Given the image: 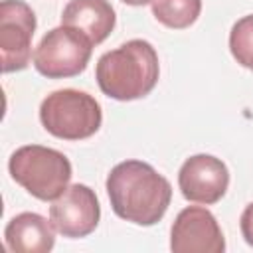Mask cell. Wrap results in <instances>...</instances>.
<instances>
[{
	"mask_svg": "<svg viewBox=\"0 0 253 253\" xmlns=\"http://www.w3.org/2000/svg\"><path fill=\"white\" fill-rule=\"evenodd\" d=\"M49 219L63 237L79 239L95 231L101 219L97 194L85 184L67 186L49 206Z\"/></svg>",
	"mask_w": 253,
	"mask_h": 253,
	"instance_id": "7",
	"label": "cell"
},
{
	"mask_svg": "<svg viewBox=\"0 0 253 253\" xmlns=\"http://www.w3.org/2000/svg\"><path fill=\"white\" fill-rule=\"evenodd\" d=\"M229 51L241 67L253 69V14L233 24L229 32Z\"/></svg>",
	"mask_w": 253,
	"mask_h": 253,
	"instance_id": "13",
	"label": "cell"
},
{
	"mask_svg": "<svg viewBox=\"0 0 253 253\" xmlns=\"http://www.w3.org/2000/svg\"><path fill=\"white\" fill-rule=\"evenodd\" d=\"M8 170L16 184L42 202H53L65 192L71 180V162L67 156L42 144L16 148L8 160Z\"/></svg>",
	"mask_w": 253,
	"mask_h": 253,
	"instance_id": "3",
	"label": "cell"
},
{
	"mask_svg": "<svg viewBox=\"0 0 253 253\" xmlns=\"http://www.w3.org/2000/svg\"><path fill=\"white\" fill-rule=\"evenodd\" d=\"M158 53L146 40H128L103 53L95 67L99 89L115 101L146 97L158 83Z\"/></svg>",
	"mask_w": 253,
	"mask_h": 253,
	"instance_id": "2",
	"label": "cell"
},
{
	"mask_svg": "<svg viewBox=\"0 0 253 253\" xmlns=\"http://www.w3.org/2000/svg\"><path fill=\"white\" fill-rule=\"evenodd\" d=\"M61 24L83 32L97 45L109 38L117 16L109 0H69L61 12Z\"/></svg>",
	"mask_w": 253,
	"mask_h": 253,
	"instance_id": "11",
	"label": "cell"
},
{
	"mask_svg": "<svg viewBox=\"0 0 253 253\" xmlns=\"http://www.w3.org/2000/svg\"><path fill=\"white\" fill-rule=\"evenodd\" d=\"M93 51V42L71 26L49 30L34 49V67L47 79L75 77L85 71Z\"/></svg>",
	"mask_w": 253,
	"mask_h": 253,
	"instance_id": "5",
	"label": "cell"
},
{
	"mask_svg": "<svg viewBox=\"0 0 253 253\" xmlns=\"http://www.w3.org/2000/svg\"><path fill=\"white\" fill-rule=\"evenodd\" d=\"M174 253H223L225 239L215 215L202 206L184 208L170 229Z\"/></svg>",
	"mask_w": 253,
	"mask_h": 253,
	"instance_id": "8",
	"label": "cell"
},
{
	"mask_svg": "<svg viewBox=\"0 0 253 253\" xmlns=\"http://www.w3.org/2000/svg\"><path fill=\"white\" fill-rule=\"evenodd\" d=\"M239 227H241V235L247 241V245L253 247V202L245 206V210L239 217Z\"/></svg>",
	"mask_w": 253,
	"mask_h": 253,
	"instance_id": "14",
	"label": "cell"
},
{
	"mask_svg": "<svg viewBox=\"0 0 253 253\" xmlns=\"http://www.w3.org/2000/svg\"><path fill=\"white\" fill-rule=\"evenodd\" d=\"M43 128L61 140H83L93 136L103 123L99 101L79 89H57L40 105Z\"/></svg>",
	"mask_w": 253,
	"mask_h": 253,
	"instance_id": "4",
	"label": "cell"
},
{
	"mask_svg": "<svg viewBox=\"0 0 253 253\" xmlns=\"http://www.w3.org/2000/svg\"><path fill=\"white\" fill-rule=\"evenodd\" d=\"M202 12V0H152V16L170 30L190 28Z\"/></svg>",
	"mask_w": 253,
	"mask_h": 253,
	"instance_id": "12",
	"label": "cell"
},
{
	"mask_svg": "<svg viewBox=\"0 0 253 253\" xmlns=\"http://www.w3.org/2000/svg\"><path fill=\"white\" fill-rule=\"evenodd\" d=\"M36 14L24 0H2L0 4V57L2 71H22L32 59V38Z\"/></svg>",
	"mask_w": 253,
	"mask_h": 253,
	"instance_id": "6",
	"label": "cell"
},
{
	"mask_svg": "<svg viewBox=\"0 0 253 253\" xmlns=\"http://www.w3.org/2000/svg\"><path fill=\"white\" fill-rule=\"evenodd\" d=\"M178 186L188 202L211 206L225 196L229 188V170L211 154H194L180 166Z\"/></svg>",
	"mask_w": 253,
	"mask_h": 253,
	"instance_id": "9",
	"label": "cell"
},
{
	"mask_svg": "<svg viewBox=\"0 0 253 253\" xmlns=\"http://www.w3.org/2000/svg\"><path fill=\"white\" fill-rule=\"evenodd\" d=\"M105 186L113 211L136 225L158 223L172 200L170 182L142 160L119 162Z\"/></svg>",
	"mask_w": 253,
	"mask_h": 253,
	"instance_id": "1",
	"label": "cell"
},
{
	"mask_svg": "<svg viewBox=\"0 0 253 253\" xmlns=\"http://www.w3.org/2000/svg\"><path fill=\"white\" fill-rule=\"evenodd\" d=\"M51 219L34 211H22L14 215L6 229L4 239L14 253H47L55 245V231Z\"/></svg>",
	"mask_w": 253,
	"mask_h": 253,
	"instance_id": "10",
	"label": "cell"
},
{
	"mask_svg": "<svg viewBox=\"0 0 253 253\" xmlns=\"http://www.w3.org/2000/svg\"><path fill=\"white\" fill-rule=\"evenodd\" d=\"M128 6H144V4H152V0H123Z\"/></svg>",
	"mask_w": 253,
	"mask_h": 253,
	"instance_id": "15",
	"label": "cell"
}]
</instances>
